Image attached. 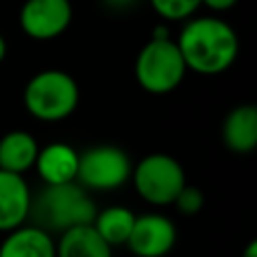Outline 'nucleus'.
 <instances>
[{"instance_id": "f257e3e1", "label": "nucleus", "mask_w": 257, "mask_h": 257, "mask_svg": "<svg viewBox=\"0 0 257 257\" xmlns=\"http://www.w3.org/2000/svg\"><path fill=\"white\" fill-rule=\"evenodd\" d=\"M187 70L215 76L231 68L239 54V38L231 24L217 16L187 20L175 40Z\"/></svg>"}, {"instance_id": "a211bd4d", "label": "nucleus", "mask_w": 257, "mask_h": 257, "mask_svg": "<svg viewBox=\"0 0 257 257\" xmlns=\"http://www.w3.org/2000/svg\"><path fill=\"white\" fill-rule=\"evenodd\" d=\"M141 0H100V4L110 12H131Z\"/></svg>"}, {"instance_id": "39448f33", "label": "nucleus", "mask_w": 257, "mask_h": 257, "mask_svg": "<svg viewBox=\"0 0 257 257\" xmlns=\"http://www.w3.org/2000/svg\"><path fill=\"white\" fill-rule=\"evenodd\" d=\"M131 181L137 195L155 207L173 205L179 191L187 185L181 163L167 153H151L133 165Z\"/></svg>"}, {"instance_id": "6e6552de", "label": "nucleus", "mask_w": 257, "mask_h": 257, "mask_svg": "<svg viewBox=\"0 0 257 257\" xmlns=\"http://www.w3.org/2000/svg\"><path fill=\"white\" fill-rule=\"evenodd\" d=\"M177 243L175 223L161 213L135 215L126 247L137 257H165Z\"/></svg>"}, {"instance_id": "0eeeda50", "label": "nucleus", "mask_w": 257, "mask_h": 257, "mask_svg": "<svg viewBox=\"0 0 257 257\" xmlns=\"http://www.w3.org/2000/svg\"><path fill=\"white\" fill-rule=\"evenodd\" d=\"M72 20L70 0H26L18 22L26 36L34 40H52L66 32Z\"/></svg>"}, {"instance_id": "9d476101", "label": "nucleus", "mask_w": 257, "mask_h": 257, "mask_svg": "<svg viewBox=\"0 0 257 257\" xmlns=\"http://www.w3.org/2000/svg\"><path fill=\"white\" fill-rule=\"evenodd\" d=\"M78 151L68 143H48L38 149L34 169L44 185H64L76 181L78 173Z\"/></svg>"}, {"instance_id": "20e7f679", "label": "nucleus", "mask_w": 257, "mask_h": 257, "mask_svg": "<svg viewBox=\"0 0 257 257\" xmlns=\"http://www.w3.org/2000/svg\"><path fill=\"white\" fill-rule=\"evenodd\" d=\"M187 66L177 42L165 28H157L135 60V78L139 86L151 94H167L181 84Z\"/></svg>"}, {"instance_id": "aec40b11", "label": "nucleus", "mask_w": 257, "mask_h": 257, "mask_svg": "<svg viewBox=\"0 0 257 257\" xmlns=\"http://www.w3.org/2000/svg\"><path fill=\"white\" fill-rule=\"evenodd\" d=\"M241 257H257V241H251V243L245 247V251H243Z\"/></svg>"}, {"instance_id": "f3484780", "label": "nucleus", "mask_w": 257, "mask_h": 257, "mask_svg": "<svg viewBox=\"0 0 257 257\" xmlns=\"http://www.w3.org/2000/svg\"><path fill=\"white\" fill-rule=\"evenodd\" d=\"M173 205L179 209V213L183 215H197L203 205H205V195L199 187H193V185H185L179 195L175 197Z\"/></svg>"}, {"instance_id": "6ab92c4d", "label": "nucleus", "mask_w": 257, "mask_h": 257, "mask_svg": "<svg viewBox=\"0 0 257 257\" xmlns=\"http://www.w3.org/2000/svg\"><path fill=\"white\" fill-rule=\"evenodd\" d=\"M201 4H205L207 8H211L215 12H225V10L233 8L237 4V0H201Z\"/></svg>"}, {"instance_id": "ddd939ff", "label": "nucleus", "mask_w": 257, "mask_h": 257, "mask_svg": "<svg viewBox=\"0 0 257 257\" xmlns=\"http://www.w3.org/2000/svg\"><path fill=\"white\" fill-rule=\"evenodd\" d=\"M38 143L28 131H8L0 137V169L16 175H24L34 169L38 155Z\"/></svg>"}, {"instance_id": "9b49d317", "label": "nucleus", "mask_w": 257, "mask_h": 257, "mask_svg": "<svg viewBox=\"0 0 257 257\" xmlns=\"http://www.w3.org/2000/svg\"><path fill=\"white\" fill-rule=\"evenodd\" d=\"M0 257H56V241L46 229L24 223L4 235Z\"/></svg>"}, {"instance_id": "423d86ee", "label": "nucleus", "mask_w": 257, "mask_h": 257, "mask_svg": "<svg viewBox=\"0 0 257 257\" xmlns=\"http://www.w3.org/2000/svg\"><path fill=\"white\" fill-rule=\"evenodd\" d=\"M133 163L116 145H94L78 155L76 183L86 191H114L131 181Z\"/></svg>"}, {"instance_id": "f8f14e48", "label": "nucleus", "mask_w": 257, "mask_h": 257, "mask_svg": "<svg viewBox=\"0 0 257 257\" xmlns=\"http://www.w3.org/2000/svg\"><path fill=\"white\" fill-rule=\"evenodd\" d=\"M223 143L229 151L245 155L257 147V106L239 104L229 110L221 126Z\"/></svg>"}, {"instance_id": "4468645a", "label": "nucleus", "mask_w": 257, "mask_h": 257, "mask_svg": "<svg viewBox=\"0 0 257 257\" xmlns=\"http://www.w3.org/2000/svg\"><path fill=\"white\" fill-rule=\"evenodd\" d=\"M56 257H112V247L90 225L70 227L56 241Z\"/></svg>"}, {"instance_id": "1a4fd4ad", "label": "nucleus", "mask_w": 257, "mask_h": 257, "mask_svg": "<svg viewBox=\"0 0 257 257\" xmlns=\"http://www.w3.org/2000/svg\"><path fill=\"white\" fill-rule=\"evenodd\" d=\"M32 207V191L24 175L0 169V233L26 223Z\"/></svg>"}, {"instance_id": "412c9836", "label": "nucleus", "mask_w": 257, "mask_h": 257, "mask_svg": "<svg viewBox=\"0 0 257 257\" xmlns=\"http://www.w3.org/2000/svg\"><path fill=\"white\" fill-rule=\"evenodd\" d=\"M4 56H6V40H4V36L0 34V62L4 60Z\"/></svg>"}, {"instance_id": "7ed1b4c3", "label": "nucleus", "mask_w": 257, "mask_h": 257, "mask_svg": "<svg viewBox=\"0 0 257 257\" xmlns=\"http://www.w3.org/2000/svg\"><path fill=\"white\" fill-rule=\"evenodd\" d=\"M26 112L42 122H58L68 118L80 100V88L76 80L58 68L36 72L24 86Z\"/></svg>"}, {"instance_id": "f03ea898", "label": "nucleus", "mask_w": 257, "mask_h": 257, "mask_svg": "<svg viewBox=\"0 0 257 257\" xmlns=\"http://www.w3.org/2000/svg\"><path fill=\"white\" fill-rule=\"evenodd\" d=\"M96 215V205L88 191L76 181L64 185H44V189L32 197L30 217L34 225L48 233H62L70 227L90 225Z\"/></svg>"}, {"instance_id": "2eb2a0df", "label": "nucleus", "mask_w": 257, "mask_h": 257, "mask_svg": "<svg viewBox=\"0 0 257 257\" xmlns=\"http://www.w3.org/2000/svg\"><path fill=\"white\" fill-rule=\"evenodd\" d=\"M133 223H135V213L128 207L110 205L102 211H96L92 227L110 247H116L126 243Z\"/></svg>"}, {"instance_id": "dca6fc26", "label": "nucleus", "mask_w": 257, "mask_h": 257, "mask_svg": "<svg viewBox=\"0 0 257 257\" xmlns=\"http://www.w3.org/2000/svg\"><path fill=\"white\" fill-rule=\"evenodd\" d=\"M153 10L165 20H187L201 6V0H149Z\"/></svg>"}]
</instances>
